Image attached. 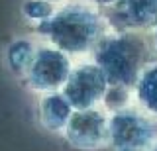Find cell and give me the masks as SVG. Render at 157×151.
<instances>
[{
  "mask_svg": "<svg viewBox=\"0 0 157 151\" xmlns=\"http://www.w3.org/2000/svg\"><path fill=\"white\" fill-rule=\"evenodd\" d=\"M153 40L145 32H108L92 49V61L106 75L108 85L134 89L147 65L155 61Z\"/></svg>",
  "mask_w": 157,
  "mask_h": 151,
  "instance_id": "cell-1",
  "label": "cell"
},
{
  "mask_svg": "<svg viewBox=\"0 0 157 151\" xmlns=\"http://www.w3.org/2000/svg\"><path fill=\"white\" fill-rule=\"evenodd\" d=\"M37 32L67 55L92 53L110 32L106 18L86 4H69L37 24Z\"/></svg>",
  "mask_w": 157,
  "mask_h": 151,
  "instance_id": "cell-2",
  "label": "cell"
},
{
  "mask_svg": "<svg viewBox=\"0 0 157 151\" xmlns=\"http://www.w3.org/2000/svg\"><path fill=\"white\" fill-rule=\"evenodd\" d=\"M157 143V118L128 106L108 118V147L112 151H149Z\"/></svg>",
  "mask_w": 157,
  "mask_h": 151,
  "instance_id": "cell-3",
  "label": "cell"
},
{
  "mask_svg": "<svg viewBox=\"0 0 157 151\" xmlns=\"http://www.w3.org/2000/svg\"><path fill=\"white\" fill-rule=\"evenodd\" d=\"M71 59L65 51L57 49L55 45H41L36 49V55L24 77L33 90L55 92L63 89L71 75Z\"/></svg>",
  "mask_w": 157,
  "mask_h": 151,
  "instance_id": "cell-4",
  "label": "cell"
},
{
  "mask_svg": "<svg viewBox=\"0 0 157 151\" xmlns=\"http://www.w3.org/2000/svg\"><path fill=\"white\" fill-rule=\"evenodd\" d=\"M106 89H108L106 75L92 61L73 67L61 92L75 110H82V108H92L98 102H102Z\"/></svg>",
  "mask_w": 157,
  "mask_h": 151,
  "instance_id": "cell-5",
  "label": "cell"
},
{
  "mask_svg": "<svg viewBox=\"0 0 157 151\" xmlns=\"http://www.w3.org/2000/svg\"><path fill=\"white\" fill-rule=\"evenodd\" d=\"M63 135L75 149L94 151L108 147V118L96 106L73 110Z\"/></svg>",
  "mask_w": 157,
  "mask_h": 151,
  "instance_id": "cell-6",
  "label": "cell"
},
{
  "mask_svg": "<svg viewBox=\"0 0 157 151\" xmlns=\"http://www.w3.org/2000/svg\"><path fill=\"white\" fill-rule=\"evenodd\" d=\"M110 30L149 32L157 28V0H116L106 16Z\"/></svg>",
  "mask_w": 157,
  "mask_h": 151,
  "instance_id": "cell-7",
  "label": "cell"
},
{
  "mask_svg": "<svg viewBox=\"0 0 157 151\" xmlns=\"http://www.w3.org/2000/svg\"><path fill=\"white\" fill-rule=\"evenodd\" d=\"M37 110L43 128L53 131V134H63L75 108L69 104V100L63 96L61 90H55V92H45V96L39 100Z\"/></svg>",
  "mask_w": 157,
  "mask_h": 151,
  "instance_id": "cell-8",
  "label": "cell"
},
{
  "mask_svg": "<svg viewBox=\"0 0 157 151\" xmlns=\"http://www.w3.org/2000/svg\"><path fill=\"white\" fill-rule=\"evenodd\" d=\"M134 89L141 110L157 118V59L144 69Z\"/></svg>",
  "mask_w": 157,
  "mask_h": 151,
  "instance_id": "cell-9",
  "label": "cell"
},
{
  "mask_svg": "<svg viewBox=\"0 0 157 151\" xmlns=\"http://www.w3.org/2000/svg\"><path fill=\"white\" fill-rule=\"evenodd\" d=\"M37 45L29 40H18L10 45L8 49V65L12 67L14 73L18 75H26L29 63H32L33 55H36Z\"/></svg>",
  "mask_w": 157,
  "mask_h": 151,
  "instance_id": "cell-10",
  "label": "cell"
},
{
  "mask_svg": "<svg viewBox=\"0 0 157 151\" xmlns=\"http://www.w3.org/2000/svg\"><path fill=\"white\" fill-rule=\"evenodd\" d=\"M132 100V89L128 86H120V85H108V89L104 92V106L110 112H118V110H124L130 106Z\"/></svg>",
  "mask_w": 157,
  "mask_h": 151,
  "instance_id": "cell-11",
  "label": "cell"
},
{
  "mask_svg": "<svg viewBox=\"0 0 157 151\" xmlns=\"http://www.w3.org/2000/svg\"><path fill=\"white\" fill-rule=\"evenodd\" d=\"M24 12H26V16L29 18V20L39 24V22L47 20L55 10H53V4L45 2V0H32V2H26Z\"/></svg>",
  "mask_w": 157,
  "mask_h": 151,
  "instance_id": "cell-12",
  "label": "cell"
},
{
  "mask_svg": "<svg viewBox=\"0 0 157 151\" xmlns=\"http://www.w3.org/2000/svg\"><path fill=\"white\" fill-rule=\"evenodd\" d=\"M86 2L94 4V6H100V8H110L112 4L116 2V0H86Z\"/></svg>",
  "mask_w": 157,
  "mask_h": 151,
  "instance_id": "cell-13",
  "label": "cell"
},
{
  "mask_svg": "<svg viewBox=\"0 0 157 151\" xmlns=\"http://www.w3.org/2000/svg\"><path fill=\"white\" fill-rule=\"evenodd\" d=\"M151 40H153V45H155V51H157V28L153 30V37H151Z\"/></svg>",
  "mask_w": 157,
  "mask_h": 151,
  "instance_id": "cell-14",
  "label": "cell"
},
{
  "mask_svg": "<svg viewBox=\"0 0 157 151\" xmlns=\"http://www.w3.org/2000/svg\"><path fill=\"white\" fill-rule=\"evenodd\" d=\"M45 2H49V4H59V2H65V0H45Z\"/></svg>",
  "mask_w": 157,
  "mask_h": 151,
  "instance_id": "cell-15",
  "label": "cell"
},
{
  "mask_svg": "<svg viewBox=\"0 0 157 151\" xmlns=\"http://www.w3.org/2000/svg\"><path fill=\"white\" fill-rule=\"evenodd\" d=\"M149 151H157V143H155V145H153V147H151Z\"/></svg>",
  "mask_w": 157,
  "mask_h": 151,
  "instance_id": "cell-16",
  "label": "cell"
}]
</instances>
